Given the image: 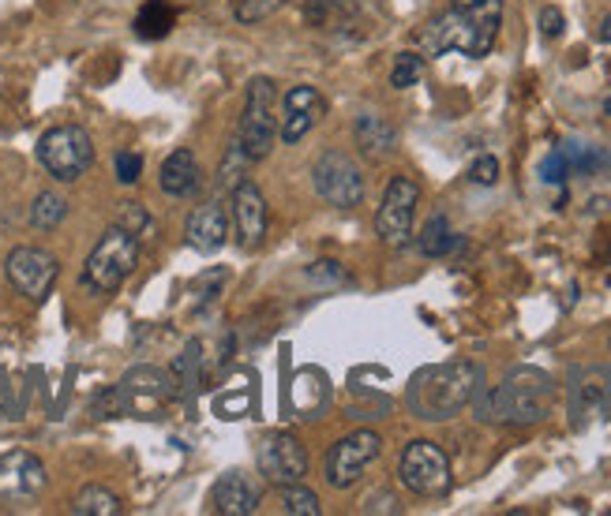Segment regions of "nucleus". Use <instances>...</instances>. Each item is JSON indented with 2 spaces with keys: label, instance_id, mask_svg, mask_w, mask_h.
<instances>
[{
  "label": "nucleus",
  "instance_id": "obj_20",
  "mask_svg": "<svg viewBox=\"0 0 611 516\" xmlns=\"http://www.w3.org/2000/svg\"><path fill=\"white\" fill-rule=\"evenodd\" d=\"M157 184H162V192L170 198H195L200 195L203 168H200V162H195V154L189 151V146H181V151H173L170 157H165Z\"/></svg>",
  "mask_w": 611,
  "mask_h": 516
},
{
  "label": "nucleus",
  "instance_id": "obj_22",
  "mask_svg": "<svg viewBox=\"0 0 611 516\" xmlns=\"http://www.w3.org/2000/svg\"><path fill=\"white\" fill-rule=\"evenodd\" d=\"M124 513V502L116 498L110 486H83L72 502V516H121Z\"/></svg>",
  "mask_w": 611,
  "mask_h": 516
},
{
  "label": "nucleus",
  "instance_id": "obj_31",
  "mask_svg": "<svg viewBox=\"0 0 611 516\" xmlns=\"http://www.w3.org/2000/svg\"><path fill=\"white\" fill-rule=\"evenodd\" d=\"M469 180H472V184H480V187L499 184V162H496V157H491V154L477 157V162H472V168H469Z\"/></svg>",
  "mask_w": 611,
  "mask_h": 516
},
{
  "label": "nucleus",
  "instance_id": "obj_15",
  "mask_svg": "<svg viewBox=\"0 0 611 516\" xmlns=\"http://www.w3.org/2000/svg\"><path fill=\"white\" fill-rule=\"evenodd\" d=\"M45 464L31 450L0 453V502H34L45 491Z\"/></svg>",
  "mask_w": 611,
  "mask_h": 516
},
{
  "label": "nucleus",
  "instance_id": "obj_11",
  "mask_svg": "<svg viewBox=\"0 0 611 516\" xmlns=\"http://www.w3.org/2000/svg\"><path fill=\"white\" fill-rule=\"evenodd\" d=\"M308 450L301 445L297 434L289 431H271L263 434L259 445H255V468L267 479L271 486H289V483H301L308 475Z\"/></svg>",
  "mask_w": 611,
  "mask_h": 516
},
{
  "label": "nucleus",
  "instance_id": "obj_18",
  "mask_svg": "<svg viewBox=\"0 0 611 516\" xmlns=\"http://www.w3.org/2000/svg\"><path fill=\"white\" fill-rule=\"evenodd\" d=\"M233 225L241 251H255L267 236V198L252 180H241L233 187Z\"/></svg>",
  "mask_w": 611,
  "mask_h": 516
},
{
  "label": "nucleus",
  "instance_id": "obj_6",
  "mask_svg": "<svg viewBox=\"0 0 611 516\" xmlns=\"http://www.w3.org/2000/svg\"><path fill=\"white\" fill-rule=\"evenodd\" d=\"M274 102H278L274 79L267 75L252 79L248 97H244L241 127H236V143H241V151L248 154L252 162H263V157L271 154L274 138H278V113H274Z\"/></svg>",
  "mask_w": 611,
  "mask_h": 516
},
{
  "label": "nucleus",
  "instance_id": "obj_16",
  "mask_svg": "<svg viewBox=\"0 0 611 516\" xmlns=\"http://www.w3.org/2000/svg\"><path fill=\"white\" fill-rule=\"evenodd\" d=\"M327 116V97H323L315 86L301 83V86H289L282 102V121H278V138L282 143H301L304 135L312 132L315 124Z\"/></svg>",
  "mask_w": 611,
  "mask_h": 516
},
{
  "label": "nucleus",
  "instance_id": "obj_24",
  "mask_svg": "<svg viewBox=\"0 0 611 516\" xmlns=\"http://www.w3.org/2000/svg\"><path fill=\"white\" fill-rule=\"evenodd\" d=\"M64 217H68V198L61 192H42L31 203V225L38 233H53Z\"/></svg>",
  "mask_w": 611,
  "mask_h": 516
},
{
  "label": "nucleus",
  "instance_id": "obj_4",
  "mask_svg": "<svg viewBox=\"0 0 611 516\" xmlns=\"http://www.w3.org/2000/svg\"><path fill=\"white\" fill-rule=\"evenodd\" d=\"M135 266H140V240L128 228L110 225L102 233V240L94 244V251L86 255L79 285L94 296H113L135 274Z\"/></svg>",
  "mask_w": 611,
  "mask_h": 516
},
{
  "label": "nucleus",
  "instance_id": "obj_10",
  "mask_svg": "<svg viewBox=\"0 0 611 516\" xmlns=\"http://www.w3.org/2000/svg\"><path fill=\"white\" fill-rule=\"evenodd\" d=\"M116 396H121L124 415L157 420L165 412V404L176 396V379L170 371H157V367H135L116 385Z\"/></svg>",
  "mask_w": 611,
  "mask_h": 516
},
{
  "label": "nucleus",
  "instance_id": "obj_26",
  "mask_svg": "<svg viewBox=\"0 0 611 516\" xmlns=\"http://www.w3.org/2000/svg\"><path fill=\"white\" fill-rule=\"evenodd\" d=\"M113 225L128 228L135 240H151V236L157 233L154 217H151V210H146L143 203H121V210H116V221Z\"/></svg>",
  "mask_w": 611,
  "mask_h": 516
},
{
  "label": "nucleus",
  "instance_id": "obj_8",
  "mask_svg": "<svg viewBox=\"0 0 611 516\" xmlns=\"http://www.w3.org/2000/svg\"><path fill=\"white\" fill-rule=\"evenodd\" d=\"M4 277L8 285L31 303H45L49 292H53L57 277H61V262L57 255H49L45 247H16L4 258Z\"/></svg>",
  "mask_w": 611,
  "mask_h": 516
},
{
  "label": "nucleus",
  "instance_id": "obj_32",
  "mask_svg": "<svg viewBox=\"0 0 611 516\" xmlns=\"http://www.w3.org/2000/svg\"><path fill=\"white\" fill-rule=\"evenodd\" d=\"M143 176V157L132 154V151H121L116 154V180L121 184H135Z\"/></svg>",
  "mask_w": 611,
  "mask_h": 516
},
{
  "label": "nucleus",
  "instance_id": "obj_9",
  "mask_svg": "<svg viewBox=\"0 0 611 516\" xmlns=\"http://www.w3.org/2000/svg\"><path fill=\"white\" fill-rule=\"evenodd\" d=\"M383 438L376 431H353L342 442L330 445L327 461H323V475L334 491H349L353 483H360V475L379 461Z\"/></svg>",
  "mask_w": 611,
  "mask_h": 516
},
{
  "label": "nucleus",
  "instance_id": "obj_37",
  "mask_svg": "<svg viewBox=\"0 0 611 516\" xmlns=\"http://www.w3.org/2000/svg\"><path fill=\"white\" fill-rule=\"evenodd\" d=\"M455 8H477V4H485V0H450Z\"/></svg>",
  "mask_w": 611,
  "mask_h": 516
},
{
  "label": "nucleus",
  "instance_id": "obj_1",
  "mask_svg": "<svg viewBox=\"0 0 611 516\" xmlns=\"http://www.w3.org/2000/svg\"><path fill=\"white\" fill-rule=\"evenodd\" d=\"M472 404H477V420L533 426L548 420L551 404H556V379L540 367H515L496 390L480 385Z\"/></svg>",
  "mask_w": 611,
  "mask_h": 516
},
{
  "label": "nucleus",
  "instance_id": "obj_14",
  "mask_svg": "<svg viewBox=\"0 0 611 516\" xmlns=\"http://www.w3.org/2000/svg\"><path fill=\"white\" fill-rule=\"evenodd\" d=\"M567 393H570V415H574L578 426L589 420H604V415H611V367L600 363L574 367Z\"/></svg>",
  "mask_w": 611,
  "mask_h": 516
},
{
  "label": "nucleus",
  "instance_id": "obj_3",
  "mask_svg": "<svg viewBox=\"0 0 611 516\" xmlns=\"http://www.w3.org/2000/svg\"><path fill=\"white\" fill-rule=\"evenodd\" d=\"M502 23V0H485L477 8H450L431 19L417 34L424 53H461V56H488L496 49Z\"/></svg>",
  "mask_w": 611,
  "mask_h": 516
},
{
  "label": "nucleus",
  "instance_id": "obj_12",
  "mask_svg": "<svg viewBox=\"0 0 611 516\" xmlns=\"http://www.w3.org/2000/svg\"><path fill=\"white\" fill-rule=\"evenodd\" d=\"M312 180L323 203L338 206V210H353L364 203V176L357 162L342 151H323L312 168Z\"/></svg>",
  "mask_w": 611,
  "mask_h": 516
},
{
  "label": "nucleus",
  "instance_id": "obj_33",
  "mask_svg": "<svg viewBox=\"0 0 611 516\" xmlns=\"http://www.w3.org/2000/svg\"><path fill=\"white\" fill-rule=\"evenodd\" d=\"M563 27H567V19H563V12H559L556 4L540 8V34H544V38H551V42H556V38L563 34Z\"/></svg>",
  "mask_w": 611,
  "mask_h": 516
},
{
  "label": "nucleus",
  "instance_id": "obj_34",
  "mask_svg": "<svg viewBox=\"0 0 611 516\" xmlns=\"http://www.w3.org/2000/svg\"><path fill=\"white\" fill-rule=\"evenodd\" d=\"M540 176H544L548 184H559L567 176V154L563 151H556V154H548V162L544 168H540Z\"/></svg>",
  "mask_w": 611,
  "mask_h": 516
},
{
  "label": "nucleus",
  "instance_id": "obj_17",
  "mask_svg": "<svg viewBox=\"0 0 611 516\" xmlns=\"http://www.w3.org/2000/svg\"><path fill=\"white\" fill-rule=\"evenodd\" d=\"M259 505H263L259 483L241 468L218 475V483H214L211 494H206V509L218 513V516H255L259 513Z\"/></svg>",
  "mask_w": 611,
  "mask_h": 516
},
{
  "label": "nucleus",
  "instance_id": "obj_21",
  "mask_svg": "<svg viewBox=\"0 0 611 516\" xmlns=\"http://www.w3.org/2000/svg\"><path fill=\"white\" fill-rule=\"evenodd\" d=\"M353 143H357V151L368 157V162H387L394 146H398V132H394L387 116L364 113L357 116V124H353Z\"/></svg>",
  "mask_w": 611,
  "mask_h": 516
},
{
  "label": "nucleus",
  "instance_id": "obj_28",
  "mask_svg": "<svg viewBox=\"0 0 611 516\" xmlns=\"http://www.w3.org/2000/svg\"><path fill=\"white\" fill-rule=\"evenodd\" d=\"M225 285H230V270H225V266H214V270H203L195 277L192 292H195V300H200V307H206L225 292Z\"/></svg>",
  "mask_w": 611,
  "mask_h": 516
},
{
  "label": "nucleus",
  "instance_id": "obj_36",
  "mask_svg": "<svg viewBox=\"0 0 611 516\" xmlns=\"http://www.w3.org/2000/svg\"><path fill=\"white\" fill-rule=\"evenodd\" d=\"M597 38H600V42H604V45H611V12H608L604 19H600V27H597Z\"/></svg>",
  "mask_w": 611,
  "mask_h": 516
},
{
  "label": "nucleus",
  "instance_id": "obj_19",
  "mask_svg": "<svg viewBox=\"0 0 611 516\" xmlns=\"http://www.w3.org/2000/svg\"><path fill=\"white\" fill-rule=\"evenodd\" d=\"M184 240H189L192 251H200V255L222 251L225 240H230V217H225V206L218 198L200 203L189 214V221H184Z\"/></svg>",
  "mask_w": 611,
  "mask_h": 516
},
{
  "label": "nucleus",
  "instance_id": "obj_27",
  "mask_svg": "<svg viewBox=\"0 0 611 516\" xmlns=\"http://www.w3.org/2000/svg\"><path fill=\"white\" fill-rule=\"evenodd\" d=\"M282 513H289V516H319L323 505L308 491V486L289 483V486H282Z\"/></svg>",
  "mask_w": 611,
  "mask_h": 516
},
{
  "label": "nucleus",
  "instance_id": "obj_30",
  "mask_svg": "<svg viewBox=\"0 0 611 516\" xmlns=\"http://www.w3.org/2000/svg\"><path fill=\"white\" fill-rule=\"evenodd\" d=\"M420 75H424V56L420 53H398L394 72H390V86L394 91H406V86L420 83Z\"/></svg>",
  "mask_w": 611,
  "mask_h": 516
},
{
  "label": "nucleus",
  "instance_id": "obj_38",
  "mask_svg": "<svg viewBox=\"0 0 611 516\" xmlns=\"http://www.w3.org/2000/svg\"><path fill=\"white\" fill-rule=\"evenodd\" d=\"M608 349H611V337H608Z\"/></svg>",
  "mask_w": 611,
  "mask_h": 516
},
{
  "label": "nucleus",
  "instance_id": "obj_7",
  "mask_svg": "<svg viewBox=\"0 0 611 516\" xmlns=\"http://www.w3.org/2000/svg\"><path fill=\"white\" fill-rule=\"evenodd\" d=\"M398 479L406 491H413L417 498H442L455 483L450 475V456L442 453V445L417 438L409 442L398 456Z\"/></svg>",
  "mask_w": 611,
  "mask_h": 516
},
{
  "label": "nucleus",
  "instance_id": "obj_13",
  "mask_svg": "<svg viewBox=\"0 0 611 516\" xmlns=\"http://www.w3.org/2000/svg\"><path fill=\"white\" fill-rule=\"evenodd\" d=\"M417 206H420V184L413 176H394L383 192L379 214H376V236L383 244L401 247L409 244L413 221H417Z\"/></svg>",
  "mask_w": 611,
  "mask_h": 516
},
{
  "label": "nucleus",
  "instance_id": "obj_35",
  "mask_svg": "<svg viewBox=\"0 0 611 516\" xmlns=\"http://www.w3.org/2000/svg\"><path fill=\"white\" fill-rule=\"evenodd\" d=\"M364 513H401V505H398L394 494L379 491V494H371V498L364 502Z\"/></svg>",
  "mask_w": 611,
  "mask_h": 516
},
{
  "label": "nucleus",
  "instance_id": "obj_29",
  "mask_svg": "<svg viewBox=\"0 0 611 516\" xmlns=\"http://www.w3.org/2000/svg\"><path fill=\"white\" fill-rule=\"evenodd\" d=\"M282 8H285V0H236L233 16H236V23L255 27V23H263V19L278 16Z\"/></svg>",
  "mask_w": 611,
  "mask_h": 516
},
{
  "label": "nucleus",
  "instance_id": "obj_23",
  "mask_svg": "<svg viewBox=\"0 0 611 516\" xmlns=\"http://www.w3.org/2000/svg\"><path fill=\"white\" fill-rule=\"evenodd\" d=\"M176 23V12L165 0H146L140 8V16H135V34L146 38V42H157V38H165L173 31Z\"/></svg>",
  "mask_w": 611,
  "mask_h": 516
},
{
  "label": "nucleus",
  "instance_id": "obj_2",
  "mask_svg": "<svg viewBox=\"0 0 611 516\" xmlns=\"http://www.w3.org/2000/svg\"><path fill=\"white\" fill-rule=\"evenodd\" d=\"M485 385V371L469 360H450V363H436L424 367V371L413 374L409 390H406V404L417 420L428 423H442L450 415H458L466 404H472V396Z\"/></svg>",
  "mask_w": 611,
  "mask_h": 516
},
{
  "label": "nucleus",
  "instance_id": "obj_25",
  "mask_svg": "<svg viewBox=\"0 0 611 516\" xmlns=\"http://www.w3.org/2000/svg\"><path fill=\"white\" fill-rule=\"evenodd\" d=\"M455 247H458V236L450 233V221L442 214H436L420 233V251L428 258H442V255L455 251Z\"/></svg>",
  "mask_w": 611,
  "mask_h": 516
},
{
  "label": "nucleus",
  "instance_id": "obj_5",
  "mask_svg": "<svg viewBox=\"0 0 611 516\" xmlns=\"http://www.w3.org/2000/svg\"><path fill=\"white\" fill-rule=\"evenodd\" d=\"M38 162H42V168L53 180L75 184L79 176L91 173L94 165V138L79 124L49 127V132L38 138Z\"/></svg>",
  "mask_w": 611,
  "mask_h": 516
}]
</instances>
